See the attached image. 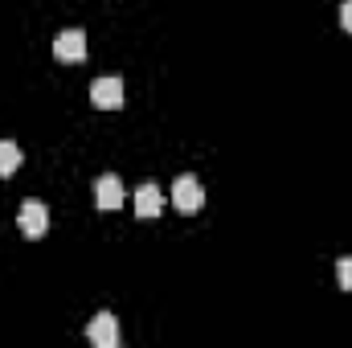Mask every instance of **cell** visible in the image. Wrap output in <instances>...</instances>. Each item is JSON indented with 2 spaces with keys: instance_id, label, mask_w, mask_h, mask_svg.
I'll list each match as a JSON object with an SVG mask.
<instances>
[{
  "instance_id": "6",
  "label": "cell",
  "mask_w": 352,
  "mask_h": 348,
  "mask_svg": "<svg viewBox=\"0 0 352 348\" xmlns=\"http://www.w3.org/2000/svg\"><path fill=\"white\" fill-rule=\"evenodd\" d=\"M94 201H98V209H119L123 205V180L115 173H102L98 180H94Z\"/></svg>"
},
{
  "instance_id": "9",
  "label": "cell",
  "mask_w": 352,
  "mask_h": 348,
  "mask_svg": "<svg viewBox=\"0 0 352 348\" xmlns=\"http://www.w3.org/2000/svg\"><path fill=\"white\" fill-rule=\"evenodd\" d=\"M336 283H340V291H352V259L336 262Z\"/></svg>"
},
{
  "instance_id": "4",
  "label": "cell",
  "mask_w": 352,
  "mask_h": 348,
  "mask_svg": "<svg viewBox=\"0 0 352 348\" xmlns=\"http://www.w3.org/2000/svg\"><path fill=\"white\" fill-rule=\"evenodd\" d=\"M90 102L94 107H102V111H115V107H123V78H94L90 83Z\"/></svg>"
},
{
  "instance_id": "10",
  "label": "cell",
  "mask_w": 352,
  "mask_h": 348,
  "mask_svg": "<svg viewBox=\"0 0 352 348\" xmlns=\"http://www.w3.org/2000/svg\"><path fill=\"white\" fill-rule=\"evenodd\" d=\"M340 29H349V33H352V0L340 4Z\"/></svg>"
},
{
  "instance_id": "1",
  "label": "cell",
  "mask_w": 352,
  "mask_h": 348,
  "mask_svg": "<svg viewBox=\"0 0 352 348\" xmlns=\"http://www.w3.org/2000/svg\"><path fill=\"white\" fill-rule=\"evenodd\" d=\"M16 226H21V234L25 238H45V230H50V209H45V201H25L21 205V213H16Z\"/></svg>"
},
{
  "instance_id": "3",
  "label": "cell",
  "mask_w": 352,
  "mask_h": 348,
  "mask_svg": "<svg viewBox=\"0 0 352 348\" xmlns=\"http://www.w3.org/2000/svg\"><path fill=\"white\" fill-rule=\"evenodd\" d=\"M54 58L66 62V66L87 62V33H82V29H66V33H58V41H54Z\"/></svg>"
},
{
  "instance_id": "8",
  "label": "cell",
  "mask_w": 352,
  "mask_h": 348,
  "mask_svg": "<svg viewBox=\"0 0 352 348\" xmlns=\"http://www.w3.org/2000/svg\"><path fill=\"white\" fill-rule=\"evenodd\" d=\"M21 148L12 144V140H0V176H12L16 168H21Z\"/></svg>"
},
{
  "instance_id": "7",
  "label": "cell",
  "mask_w": 352,
  "mask_h": 348,
  "mask_svg": "<svg viewBox=\"0 0 352 348\" xmlns=\"http://www.w3.org/2000/svg\"><path fill=\"white\" fill-rule=\"evenodd\" d=\"M160 209H164V193H160V184L144 180L140 193H135V213H140L144 221H152V217H160Z\"/></svg>"
},
{
  "instance_id": "2",
  "label": "cell",
  "mask_w": 352,
  "mask_h": 348,
  "mask_svg": "<svg viewBox=\"0 0 352 348\" xmlns=\"http://www.w3.org/2000/svg\"><path fill=\"white\" fill-rule=\"evenodd\" d=\"M173 205L180 209V213H197V209L205 205V188H201V180H197L192 173L176 176V184H173Z\"/></svg>"
},
{
  "instance_id": "5",
  "label": "cell",
  "mask_w": 352,
  "mask_h": 348,
  "mask_svg": "<svg viewBox=\"0 0 352 348\" xmlns=\"http://www.w3.org/2000/svg\"><path fill=\"white\" fill-rule=\"evenodd\" d=\"M87 336H90V345H98V348H119V320L111 312H98L90 320Z\"/></svg>"
}]
</instances>
